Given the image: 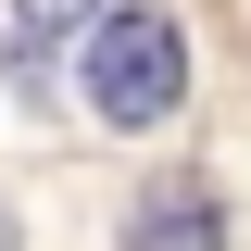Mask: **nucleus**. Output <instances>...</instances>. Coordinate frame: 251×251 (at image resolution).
Returning a JSON list of instances; mask_svg holds the SVG:
<instances>
[{"label": "nucleus", "mask_w": 251, "mask_h": 251, "mask_svg": "<svg viewBox=\"0 0 251 251\" xmlns=\"http://www.w3.org/2000/svg\"><path fill=\"white\" fill-rule=\"evenodd\" d=\"M176 100H188V25L151 13V0H113L88 25V113L126 126V138H151Z\"/></svg>", "instance_id": "obj_1"}, {"label": "nucleus", "mask_w": 251, "mask_h": 251, "mask_svg": "<svg viewBox=\"0 0 251 251\" xmlns=\"http://www.w3.org/2000/svg\"><path fill=\"white\" fill-rule=\"evenodd\" d=\"M126 251H226V214L201 201V188H163V201L126 214Z\"/></svg>", "instance_id": "obj_2"}, {"label": "nucleus", "mask_w": 251, "mask_h": 251, "mask_svg": "<svg viewBox=\"0 0 251 251\" xmlns=\"http://www.w3.org/2000/svg\"><path fill=\"white\" fill-rule=\"evenodd\" d=\"M25 25H88V13H113V0H13Z\"/></svg>", "instance_id": "obj_3"}, {"label": "nucleus", "mask_w": 251, "mask_h": 251, "mask_svg": "<svg viewBox=\"0 0 251 251\" xmlns=\"http://www.w3.org/2000/svg\"><path fill=\"white\" fill-rule=\"evenodd\" d=\"M0 251H25V239H13V214H0Z\"/></svg>", "instance_id": "obj_4"}]
</instances>
